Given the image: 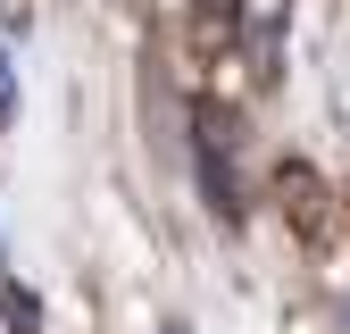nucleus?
<instances>
[{"label": "nucleus", "instance_id": "f257e3e1", "mask_svg": "<svg viewBox=\"0 0 350 334\" xmlns=\"http://www.w3.org/2000/svg\"><path fill=\"white\" fill-rule=\"evenodd\" d=\"M0 109H9V67H0Z\"/></svg>", "mask_w": 350, "mask_h": 334}]
</instances>
